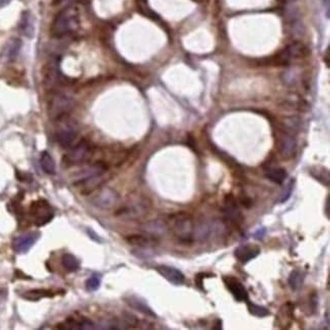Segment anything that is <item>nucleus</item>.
Returning <instances> with one entry per match:
<instances>
[{
    "label": "nucleus",
    "instance_id": "473e14b6",
    "mask_svg": "<svg viewBox=\"0 0 330 330\" xmlns=\"http://www.w3.org/2000/svg\"><path fill=\"white\" fill-rule=\"evenodd\" d=\"M329 196H327V199H326V209H325V213H326V216H327V218H329V206H330V203H329Z\"/></svg>",
    "mask_w": 330,
    "mask_h": 330
},
{
    "label": "nucleus",
    "instance_id": "f704fd0d",
    "mask_svg": "<svg viewBox=\"0 0 330 330\" xmlns=\"http://www.w3.org/2000/svg\"><path fill=\"white\" fill-rule=\"evenodd\" d=\"M329 1H330V0H323L324 4H326V6H327V7H329Z\"/></svg>",
    "mask_w": 330,
    "mask_h": 330
},
{
    "label": "nucleus",
    "instance_id": "1a4fd4ad",
    "mask_svg": "<svg viewBox=\"0 0 330 330\" xmlns=\"http://www.w3.org/2000/svg\"><path fill=\"white\" fill-rule=\"evenodd\" d=\"M119 201V194L114 189L104 188L93 197V204L101 209H110Z\"/></svg>",
    "mask_w": 330,
    "mask_h": 330
},
{
    "label": "nucleus",
    "instance_id": "423d86ee",
    "mask_svg": "<svg viewBox=\"0 0 330 330\" xmlns=\"http://www.w3.org/2000/svg\"><path fill=\"white\" fill-rule=\"evenodd\" d=\"M30 215L37 227H42L50 223L54 217V209L45 199L34 201L30 207Z\"/></svg>",
    "mask_w": 330,
    "mask_h": 330
},
{
    "label": "nucleus",
    "instance_id": "f8f14e48",
    "mask_svg": "<svg viewBox=\"0 0 330 330\" xmlns=\"http://www.w3.org/2000/svg\"><path fill=\"white\" fill-rule=\"evenodd\" d=\"M223 210H224L223 212L225 214V217L228 219L229 222H231L235 225H239L243 222V216L240 212V209L237 205V201L234 196L228 195L226 197Z\"/></svg>",
    "mask_w": 330,
    "mask_h": 330
},
{
    "label": "nucleus",
    "instance_id": "cd10ccee",
    "mask_svg": "<svg viewBox=\"0 0 330 330\" xmlns=\"http://www.w3.org/2000/svg\"><path fill=\"white\" fill-rule=\"evenodd\" d=\"M247 304H248V310H249L250 314H252L253 316L265 317V316L269 315V311L263 306L254 304V303H252V302H249V301L247 302Z\"/></svg>",
    "mask_w": 330,
    "mask_h": 330
},
{
    "label": "nucleus",
    "instance_id": "f3484780",
    "mask_svg": "<svg viewBox=\"0 0 330 330\" xmlns=\"http://www.w3.org/2000/svg\"><path fill=\"white\" fill-rule=\"evenodd\" d=\"M19 31L23 36L27 38H33L35 34V25L31 12L29 11L22 12L19 21Z\"/></svg>",
    "mask_w": 330,
    "mask_h": 330
},
{
    "label": "nucleus",
    "instance_id": "72a5a7b5",
    "mask_svg": "<svg viewBox=\"0 0 330 330\" xmlns=\"http://www.w3.org/2000/svg\"><path fill=\"white\" fill-rule=\"evenodd\" d=\"M11 0H0V7H3L5 5H7Z\"/></svg>",
    "mask_w": 330,
    "mask_h": 330
},
{
    "label": "nucleus",
    "instance_id": "7ed1b4c3",
    "mask_svg": "<svg viewBox=\"0 0 330 330\" xmlns=\"http://www.w3.org/2000/svg\"><path fill=\"white\" fill-rule=\"evenodd\" d=\"M108 168L104 163L98 162L82 169L74 178V185L81 188L82 193H90L103 182Z\"/></svg>",
    "mask_w": 330,
    "mask_h": 330
},
{
    "label": "nucleus",
    "instance_id": "a878e982",
    "mask_svg": "<svg viewBox=\"0 0 330 330\" xmlns=\"http://www.w3.org/2000/svg\"><path fill=\"white\" fill-rule=\"evenodd\" d=\"M61 263H62L63 267L69 272H74L77 269H79L78 260L72 254H69V253L63 254L62 258H61Z\"/></svg>",
    "mask_w": 330,
    "mask_h": 330
},
{
    "label": "nucleus",
    "instance_id": "dca6fc26",
    "mask_svg": "<svg viewBox=\"0 0 330 330\" xmlns=\"http://www.w3.org/2000/svg\"><path fill=\"white\" fill-rule=\"evenodd\" d=\"M21 49V41L18 38H11L5 44L2 50V56L7 61H13L17 58Z\"/></svg>",
    "mask_w": 330,
    "mask_h": 330
},
{
    "label": "nucleus",
    "instance_id": "f03ea898",
    "mask_svg": "<svg viewBox=\"0 0 330 330\" xmlns=\"http://www.w3.org/2000/svg\"><path fill=\"white\" fill-rule=\"evenodd\" d=\"M79 25V12L74 6H67L54 17L50 33L54 38H64L74 33Z\"/></svg>",
    "mask_w": 330,
    "mask_h": 330
},
{
    "label": "nucleus",
    "instance_id": "b1692460",
    "mask_svg": "<svg viewBox=\"0 0 330 330\" xmlns=\"http://www.w3.org/2000/svg\"><path fill=\"white\" fill-rule=\"evenodd\" d=\"M166 229H168L166 223H162L159 221H154V222H150V223L143 225V231H145L147 234H150V235H153L156 237L163 234L165 231H166Z\"/></svg>",
    "mask_w": 330,
    "mask_h": 330
},
{
    "label": "nucleus",
    "instance_id": "c756f323",
    "mask_svg": "<svg viewBox=\"0 0 330 330\" xmlns=\"http://www.w3.org/2000/svg\"><path fill=\"white\" fill-rule=\"evenodd\" d=\"M292 192H293V182H291V183L287 186V188L285 189V191L283 192L282 197H281V199H280V202H281V203H284V202L288 201V199H289V198L291 197V195H292Z\"/></svg>",
    "mask_w": 330,
    "mask_h": 330
},
{
    "label": "nucleus",
    "instance_id": "9d476101",
    "mask_svg": "<svg viewBox=\"0 0 330 330\" xmlns=\"http://www.w3.org/2000/svg\"><path fill=\"white\" fill-rule=\"evenodd\" d=\"M227 289L230 291V293L233 295L236 301L238 302H248L249 301V295L243 284L234 277H225L223 279Z\"/></svg>",
    "mask_w": 330,
    "mask_h": 330
},
{
    "label": "nucleus",
    "instance_id": "5701e85b",
    "mask_svg": "<svg viewBox=\"0 0 330 330\" xmlns=\"http://www.w3.org/2000/svg\"><path fill=\"white\" fill-rule=\"evenodd\" d=\"M265 176L271 182L281 185L286 181L288 177V173L283 168H271L266 171Z\"/></svg>",
    "mask_w": 330,
    "mask_h": 330
},
{
    "label": "nucleus",
    "instance_id": "39448f33",
    "mask_svg": "<svg viewBox=\"0 0 330 330\" xmlns=\"http://www.w3.org/2000/svg\"><path fill=\"white\" fill-rule=\"evenodd\" d=\"M76 136L77 128L74 122L66 120V117L59 120V125L55 132V140L61 148H71L76 140Z\"/></svg>",
    "mask_w": 330,
    "mask_h": 330
},
{
    "label": "nucleus",
    "instance_id": "bb28decb",
    "mask_svg": "<svg viewBox=\"0 0 330 330\" xmlns=\"http://www.w3.org/2000/svg\"><path fill=\"white\" fill-rule=\"evenodd\" d=\"M302 284H303V276H302L301 271L295 269L292 271L291 276L289 278V285L292 290L297 291L301 288Z\"/></svg>",
    "mask_w": 330,
    "mask_h": 330
},
{
    "label": "nucleus",
    "instance_id": "6e6552de",
    "mask_svg": "<svg viewBox=\"0 0 330 330\" xmlns=\"http://www.w3.org/2000/svg\"><path fill=\"white\" fill-rule=\"evenodd\" d=\"M92 156V147L87 141H80L75 146H72L70 151L65 156V161L68 165H80L87 162Z\"/></svg>",
    "mask_w": 330,
    "mask_h": 330
},
{
    "label": "nucleus",
    "instance_id": "412c9836",
    "mask_svg": "<svg viewBox=\"0 0 330 330\" xmlns=\"http://www.w3.org/2000/svg\"><path fill=\"white\" fill-rule=\"evenodd\" d=\"M126 303H128V305L130 307H132L133 309L137 310V311H140L142 312L143 314L145 315H148V316H152L154 318H156V314L155 312L145 303L144 301L140 300V299H137L136 297H130L128 299H126Z\"/></svg>",
    "mask_w": 330,
    "mask_h": 330
},
{
    "label": "nucleus",
    "instance_id": "20e7f679",
    "mask_svg": "<svg viewBox=\"0 0 330 330\" xmlns=\"http://www.w3.org/2000/svg\"><path fill=\"white\" fill-rule=\"evenodd\" d=\"M75 107L74 98L64 92L55 94L48 105V115L54 121H59L72 111Z\"/></svg>",
    "mask_w": 330,
    "mask_h": 330
},
{
    "label": "nucleus",
    "instance_id": "ddd939ff",
    "mask_svg": "<svg viewBox=\"0 0 330 330\" xmlns=\"http://www.w3.org/2000/svg\"><path fill=\"white\" fill-rule=\"evenodd\" d=\"M157 270L164 279H166L168 282L175 286H181L185 283L184 274L175 267L168 265H160L157 267Z\"/></svg>",
    "mask_w": 330,
    "mask_h": 330
},
{
    "label": "nucleus",
    "instance_id": "c85d7f7f",
    "mask_svg": "<svg viewBox=\"0 0 330 330\" xmlns=\"http://www.w3.org/2000/svg\"><path fill=\"white\" fill-rule=\"evenodd\" d=\"M100 284H101V278L97 276V274H94V276H92L86 282V288L90 292H95L100 288Z\"/></svg>",
    "mask_w": 330,
    "mask_h": 330
},
{
    "label": "nucleus",
    "instance_id": "2f4dec72",
    "mask_svg": "<svg viewBox=\"0 0 330 330\" xmlns=\"http://www.w3.org/2000/svg\"><path fill=\"white\" fill-rule=\"evenodd\" d=\"M264 235H265V229H261V230H258L256 233H255V238L256 239H262L263 237H264Z\"/></svg>",
    "mask_w": 330,
    "mask_h": 330
},
{
    "label": "nucleus",
    "instance_id": "7c9ffc66",
    "mask_svg": "<svg viewBox=\"0 0 330 330\" xmlns=\"http://www.w3.org/2000/svg\"><path fill=\"white\" fill-rule=\"evenodd\" d=\"M7 300V291L5 289H0V313L2 312Z\"/></svg>",
    "mask_w": 330,
    "mask_h": 330
},
{
    "label": "nucleus",
    "instance_id": "0eeeda50",
    "mask_svg": "<svg viewBox=\"0 0 330 330\" xmlns=\"http://www.w3.org/2000/svg\"><path fill=\"white\" fill-rule=\"evenodd\" d=\"M151 207V202L145 199L130 200L126 205L118 210L116 215L127 218V219H137L145 216L149 213Z\"/></svg>",
    "mask_w": 330,
    "mask_h": 330
},
{
    "label": "nucleus",
    "instance_id": "6ab92c4d",
    "mask_svg": "<svg viewBox=\"0 0 330 330\" xmlns=\"http://www.w3.org/2000/svg\"><path fill=\"white\" fill-rule=\"evenodd\" d=\"M296 147L297 146H296V142L294 140V137H292L290 135L283 136V139L281 141V145H280V151L284 158H286V159L292 158L296 152Z\"/></svg>",
    "mask_w": 330,
    "mask_h": 330
},
{
    "label": "nucleus",
    "instance_id": "f257e3e1",
    "mask_svg": "<svg viewBox=\"0 0 330 330\" xmlns=\"http://www.w3.org/2000/svg\"><path fill=\"white\" fill-rule=\"evenodd\" d=\"M166 225L173 236L183 244H191L197 240V224L194 218L185 211L170 214Z\"/></svg>",
    "mask_w": 330,
    "mask_h": 330
},
{
    "label": "nucleus",
    "instance_id": "2eb2a0df",
    "mask_svg": "<svg viewBox=\"0 0 330 330\" xmlns=\"http://www.w3.org/2000/svg\"><path fill=\"white\" fill-rule=\"evenodd\" d=\"M126 242H128L130 245L142 247V248H149V247H153L158 245L159 239L156 236L147 234V235H130L126 237Z\"/></svg>",
    "mask_w": 330,
    "mask_h": 330
},
{
    "label": "nucleus",
    "instance_id": "aec40b11",
    "mask_svg": "<svg viewBox=\"0 0 330 330\" xmlns=\"http://www.w3.org/2000/svg\"><path fill=\"white\" fill-rule=\"evenodd\" d=\"M305 55H306L305 46L298 42L289 45L288 48L285 50V57L287 60L304 57Z\"/></svg>",
    "mask_w": 330,
    "mask_h": 330
},
{
    "label": "nucleus",
    "instance_id": "393cba45",
    "mask_svg": "<svg viewBox=\"0 0 330 330\" xmlns=\"http://www.w3.org/2000/svg\"><path fill=\"white\" fill-rule=\"evenodd\" d=\"M55 295L53 291L50 290H45V289H36V290H31L27 291L24 294H22V298L30 300V301H39L43 298H51Z\"/></svg>",
    "mask_w": 330,
    "mask_h": 330
},
{
    "label": "nucleus",
    "instance_id": "9b49d317",
    "mask_svg": "<svg viewBox=\"0 0 330 330\" xmlns=\"http://www.w3.org/2000/svg\"><path fill=\"white\" fill-rule=\"evenodd\" d=\"M39 233L31 232L15 238L12 242V249L16 253H25L29 251L39 239Z\"/></svg>",
    "mask_w": 330,
    "mask_h": 330
},
{
    "label": "nucleus",
    "instance_id": "4be33fe9",
    "mask_svg": "<svg viewBox=\"0 0 330 330\" xmlns=\"http://www.w3.org/2000/svg\"><path fill=\"white\" fill-rule=\"evenodd\" d=\"M40 164L43 171L48 175H54L56 173V164L54 159L48 152H43L40 158Z\"/></svg>",
    "mask_w": 330,
    "mask_h": 330
},
{
    "label": "nucleus",
    "instance_id": "4468645a",
    "mask_svg": "<svg viewBox=\"0 0 330 330\" xmlns=\"http://www.w3.org/2000/svg\"><path fill=\"white\" fill-rule=\"evenodd\" d=\"M259 254H260L259 247L251 244L239 246L235 250V257L242 263H246L256 258Z\"/></svg>",
    "mask_w": 330,
    "mask_h": 330
},
{
    "label": "nucleus",
    "instance_id": "a211bd4d",
    "mask_svg": "<svg viewBox=\"0 0 330 330\" xmlns=\"http://www.w3.org/2000/svg\"><path fill=\"white\" fill-rule=\"evenodd\" d=\"M61 326L59 328L62 329H94L95 324L93 321L87 318H80V319H75V318H68L63 324H60Z\"/></svg>",
    "mask_w": 330,
    "mask_h": 330
}]
</instances>
